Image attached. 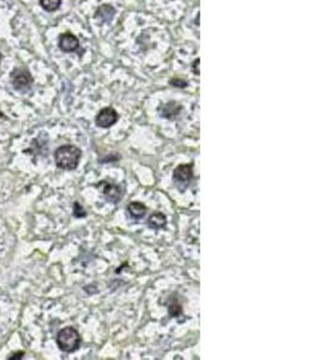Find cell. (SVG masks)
<instances>
[{"mask_svg":"<svg viewBox=\"0 0 320 360\" xmlns=\"http://www.w3.org/2000/svg\"><path fill=\"white\" fill-rule=\"evenodd\" d=\"M82 158V150L75 145H61L55 150L54 160L58 168L65 171H73L78 167Z\"/></svg>","mask_w":320,"mask_h":360,"instance_id":"obj_1","label":"cell"},{"mask_svg":"<svg viewBox=\"0 0 320 360\" xmlns=\"http://www.w3.org/2000/svg\"><path fill=\"white\" fill-rule=\"evenodd\" d=\"M81 335L78 330L73 326H66L61 329L57 335V344L59 349L65 353H72L76 352L81 346Z\"/></svg>","mask_w":320,"mask_h":360,"instance_id":"obj_2","label":"cell"},{"mask_svg":"<svg viewBox=\"0 0 320 360\" xmlns=\"http://www.w3.org/2000/svg\"><path fill=\"white\" fill-rule=\"evenodd\" d=\"M11 82L15 89L18 91H27L33 86V77L25 68H17L11 73Z\"/></svg>","mask_w":320,"mask_h":360,"instance_id":"obj_3","label":"cell"},{"mask_svg":"<svg viewBox=\"0 0 320 360\" xmlns=\"http://www.w3.org/2000/svg\"><path fill=\"white\" fill-rule=\"evenodd\" d=\"M118 120H119V114H118L117 110L113 107H104L97 113L95 122L100 127L108 128L113 126Z\"/></svg>","mask_w":320,"mask_h":360,"instance_id":"obj_4","label":"cell"},{"mask_svg":"<svg viewBox=\"0 0 320 360\" xmlns=\"http://www.w3.org/2000/svg\"><path fill=\"white\" fill-rule=\"evenodd\" d=\"M193 178V163L180 164L176 167L173 172V179L175 184H184L187 186V184Z\"/></svg>","mask_w":320,"mask_h":360,"instance_id":"obj_5","label":"cell"},{"mask_svg":"<svg viewBox=\"0 0 320 360\" xmlns=\"http://www.w3.org/2000/svg\"><path fill=\"white\" fill-rule=\"evenodd\" d=\"M59 48L66 53L76 52L79 48V40L77 38V36L71 34V33L61 34L59 37Z\"/></svg>","mask_w":320,"mask_h":360,"instance_id":"obj_6","label":"cell"},{"mask_svg":"<svg viewBox=\"0 0 320 360\" xmlns=\"http://www.w3.org/2000/svg\"><path fill=\"white\" fill-rule=\"evenodd\" d=\"M102 194L106 197V199L111 203H118L121 198V190L118 185L112 184V182H101Z\"/></svg>","mask_w":320,"mask_h":360,"instance_id":"obj_7","label":"cell"},{"mask_svg":"<svg viewBox=\"0 0 320 360\" xmlns=\"http://www.w3.org/2000/svg\"><path fill=\"white\" fill-rule=\"evenodd\" d=\"M115 14H117V11H115V9L112 6V5L103 4V5H101L99 9H97L96 14H95V17H96L97 19L101 20V22L109 23L114 18Z\"/></svg>","mask_w":320,"mask_h":360,"instance_id":"obj_8","label":"cell"},{"mask_svg":"<svg viewBox=\"0 0 320 360\" xmlns=\"http://www.w3.org/2000/svg\"><path fill=\"white\" fill-rule=\"evenodd\" d=\"M127 212L135 220H139L147 214V207L140 202H131L127 205Z\"/></svg>","mask_w":320,"mask_h":360,"instance_id":"obj_9","label":"cell"},{"mask_svg":"<svg viewBox=\"0 0 320 360\" xmlns=\"http://www.w3.org/2000/svg\"><path fill=\"white\" fill-rule=\"evenodd\" d=\"M167 225V216L162 213H153L148 220V226L152 230H161Z\"/></svg>","mask_w":320,"mask_h":360,"instance_id":"obj_10","label":"cell"},{"mask_svg":"<svg viewBox=\"0 0 320 360\" xmlns=\"http://www.w3.org/2000/svg\"><path fill=\"white\" fill-rule=\"evenodd\" d=\"M181 110V106L178 105L176 102H168L167 105H165L162 108H161V115L163 118H173L174 115H178L179 112Z\"/></svg>","mask_w":320,"mask_h":360,"instance_id":"obj_11","label":"cell"},{"mask_svg":"<svg viewBox=\"0 0 320 360\" xmlns=\"http://www.w3.org/2000/svg\"><path fill=\"white\" fill-rule=\"evenodd\" d=\"M40 5L46 11L53 12L60 7L61 0H40Z\"/></svg>","mask_w":320,"mask_h":360,"instance_id":"obj_12","label":"cell"},{"mask_svg":"<svg viewBox=\"0 0 320 360\" xmlns=\"http://www.w3.org/2000/svg\"><path fill=\"white\" fill-rule=\"evenodd\" d=\"M168 312H169V315L171 316V317H179V316L183 313V307H181V305L179 304L176 300H174L173 303H170L169 304Z\"/></svg>","mask_w":320,"mask_h":360,"instance_id":"obj_13","label":"cell"},{"mask_svg":"<svg viewBox=\"0 0 320 360\" xmlns=\"http://www.w3.org/2000/svg\"><path fill=\"white\" fill-rule=\"evenodd\" d=\"M73 215H75L76 217H84V216L86 215L85 210L82 208V205L79 204L78 202H76L75 205H73Z\"/></svg>","mask_w":320,"mask_h":360,"instance_id":"obj_14","label":"cell"},{"mask_svg":"<svg viewBox=\"0 0 320 360\" xmlns=\"http://www.w3.org/2000/svg\"><path fill=\"white\" fill-rule=\"evenodd\" d=\"M169 83L171 84V86L178 87V88H186V87H187V82L183 78H179V77L171 79Z\"/></svg>","mask_w":320,"mask_h":360,"instance_id":"obj_15","label":"cell"},{"mask_svg":"<svg viewBox=\"0 0 320 360\" xmlns=\"http://www.w3.org/2000/svg\"><path fill=\"white\" fill-rule=\"evenodd\" d=\"M24 352H16V353H15L14 354V356H11V357H9V359L10 360H15V359H22L23 358V356H24Z\"/></svg>","mask_w":320,"mask_h":360,"instance_id":"obj_16","label":"cell"},{"mask_svg":"<svg viewBox=\"0 0 320 360\" xmlns=\"http://www.w3.org/2000/svg\"><path fill=\"white\" fill-rule=\"evenodd\" d=\"M1 58L2 56H1V54H0V63H1Z\"/></svg>","mask_w":320,"mask_h":360,"instance_id":"obj_17","label":"cell"}]
</instances>
